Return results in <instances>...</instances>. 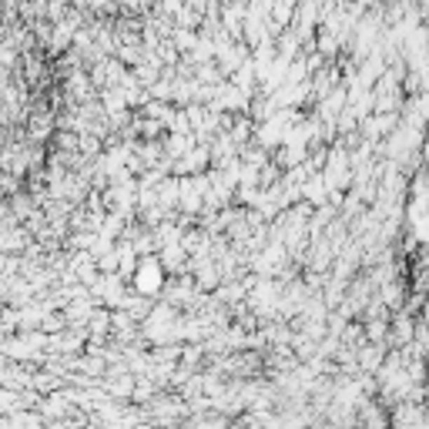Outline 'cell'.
Returning a JSON list of instances; mask_svg holds the SVG:
<instances>
[{
	"mask_svg": "<svg viewBox=\"0 0 429 429\" xmlns=\"http://www.w3.org/2000/svg\"><path fill=\"white\" fill-rule=\"evenodd\" d=\"M393 339H396V342H409V339H413V322H409V315L396 319V325H393Z\"/></svg>",
	"mask_w": 429,
	"mask_h": 429,
	"instance_id": "cell-1",
	"label": "cell"
}]
</instances>
